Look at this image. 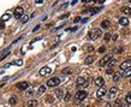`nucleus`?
Listing matches in <instances>:
<instances>
[{
	"mask_svg": "<svg viewBox=\"0 0 131 107\" xmlns=\"http://www.w3.org/2000/svg\"><path fill=\"white\" fill-rule=\"evenodd\" d=\"M13 64H15V65H17V66H22V65H23V61H22V60H16Z\"/></svg>",
	"mask_w": 131,
	"mask_h": 107,
	"instance_id": "30",
	"label": "nucleus"
},
{
	"mask_svg": "<svg viewBox=\"0 0 131 107\" xmlns=\"http://www.w3.org/2000/svg\"><path fill=\"white\" fill-rule=\"evenodd\" d=\"M81 21V17H77V18H75V23H77V22H79Z\"/></svg>",
	"mask_w": 131,
	"mask_h": 107,
	"instance_id": "41",
	"label": "nucleus"
},
{
	"mask_svg": "<svg viewBox=\"0 0 131 107\" xmlns=\"http://www.w3.org/2000/svg\"><path fill=\"white\" fill-rule=\"evenodd\" d=\"M125 101H126V103L131 105V91H129V93L126 94V96H125Z\"/></svg>",
	"mask_w": 131,
	"mask_h": 107,
	"instance_id": "23",
	"label": "nucleus"
},
{
	"mask_svg": "<svg viewBox=\"0 0 131 107\" xmlns=\"http://www.w3.org/2000/svg\"><path fill=\"white\" fill-rule=\"evenodd\" d=\"M45 91H46V87H45V85H40L39 89H37V94H39V95H42Z\"/></svg>",
	"mask_w": 131,
	"mask_h": 107,
	"instance_id": "19",
	"label": "nucleus"
},
{
	"mask_svg": "<svg viewBox=\"0 0 131 107\" xmlns=\"http://www.w3.org/2000/svg\"><path fill=\"white\" fill-rule=\"evenodd\" d=\"M130 4H131V0H130Z\"/></svg>",
	"mask_w": 131,
	"mask_h": 107,
	"instance_id": "47",
	"label": "nucleus"
},
{
	"mask_svg": "<svg viewBox=\"0 0 131 107\" xmlns=\"http://www.w3.org/2000/svg\"><path fill=\"white\" fill-rule=\"evenodd\" d=\"M40 28H41V25H36V27L33 29V33H36L37 30H40Z\"/></svg>",
	"mask_w": 131,
	"mask_h": 107,
	"instance_id": "34",
	"label": "nucleus"
},
{
	"mask_svg": "<svg viewBox=\"0 0 131 107\" xmlns=\"http://www.w3.org/2000/svg\"><path fill=\"white\" fill-rule=\"evenodd\" d=\"M109 25H111V23H109L108 19H105V21H102V23H101V28H102V29H108Z\"/></svg>",
	"mask_w": 131,
	"mask_h": 107,
	"instance_id": "16",
	"label": "nucleus"
},
{
	"mask_svg": "<svg viewBox=\"0 0 131 107\" xmlns=\"http://www.w3.org/2000/svg\"><path fill=\"white\" fill-rule=\"evenodd\" d=\"M5 28V22H1L0 23V29H4Z\"/></svg>",
	"mask_w": 131,
	"mask_h": 107,
	"instance_id": "38",
	"label": "nucleus"
},
{
	"mask_svg": "<svg viewBox=\"0 0 131 107\" xmlns=\"http://www.w3.org/2000/svg\"><path fill=\"white\" fill-rule=\"evenodd\" d=\"M117 39H118V34H113L112 35V40L113 41H117Z\"/></svg>",
	"mask_w": 131,
	"mask_h": 107,
	"instance_id": "35",
	"label": "nucleus"
},
{
	"mask_svg": "<svg viewBox=\"0 0 131 107\" xmlns=\"http://www.w3.org/2000/svg\"><path fill=\"white\" fill-rule=\"evenodd\" d=\"M15 17L16 18H18V19H21L22 18V16L24 15V10H23V7L22 6H18V7H16V10H15Z\"/></svg>",
	"mask_w": 131,
	"mask_h": 107,
	"instance_id": "6",
	"label": "nucleus"
},
{
	"mask_svg": "<svg viewBox=\"0 0 131 107\" xmlns=\"http://www.w3.org/2000/svg\"><path fill=\"white\" fill-rule=\"evenodd\" d=\"M123 77H124V78L131 77V69H129V70H125V71H124V73H123Z\"/></svg>",
	"mask_w": 131,
	"mask_h": 107,
	"instance_id": "22",
	"label": "nucleus"
},
{
	"mask_svg": "<svg viewBox=\"0 0 131 107\" xmlns=\"http://www.w3.org/2000/svg\"><path fill=\"white\" fill-rule=\"evenodd\" d=\"M131 69V59H127V60H124L121 64H120V70H129Z\"/></svg>",
	"mask_w": 131,
	"mask_h": 107,
	"instance_id": "7",
	"label": "nucleus"
},
{
	"mask_svg": "<svg viewBox=\"0 0 131 107\" xmlns=\"http://www.w3.org/2000/svg\"><path fill=\"white\" fill-rule=\"evenodd\" d=\"M76 83H77V87H78V88H87V87L89 85L88 81H87L84 77H78L77 81H76Z\"/></svg>",
	"mask_w": 131,
	"mask_h": 107,
	"instance_id": "4",
	"label": "nucleus"
},
{
	"mask_svg": "<svg viewBox=\"0 0 131 107\" xmlns=\"http://www.w3.org/2000/svg\"><path fill=\"white\" fill-rule=\"evenodd\" d=\"M105 1V0H96V3H99V4H102Z\"/></svg>",
	"mask_w": 131,
	"mask_h": 107,
	"instance_id": "44",
	"label": "nucleus"
},
{
	"mask_svg": "<svg viewBox=\"0 0 131 107\" xmlns=\"http://www.w3.org/2000/svg\"><path fill=\"white\" fill-rule=\"evenodd\" d=\"M77 4V0H72V3H71V5H76Z\"/></svg>",
	"mask_w": 131,
	"mask_h": 107,
	"instance_id": "43",
	"label": "nucleus"
},
{
	"mask_svg": "<svg viewBox=\"0 0 131 107\" xmlns=\"http://www.w3.org/2000/svg\"><path fill=\"white\" fill-rule=\"evenodd\" d=\"M115 64H117V59H111V60L108 61V64H107V65H108L109 67H112V66H114Z\"/></svg>",
	"mask_w": 131,
	"mask_h": 107,
	"instance_id": "25",
	"label": "nucleus"
},
{
	"mask_svg": "<svg viewBox=\"0 0 131 107\" xmlns=\"http://www.w3.org/2000/svg\"><path fill=\"white\" fill-rule=\"evenodd\" d=\"M35 3H36V4H42L43 0H35Z\"/></svg>",
	"mask_w": 131,
	"mask_h": 107,
	"instance_id": "40",
	"label": "nucleus"
},
{
	"mask_svg": "<svg viewBox=\"0 0 131 107\" xmlns=\"http://www.w3.org/2000/svg\"><path fill=\"white\" fill-rule=\"evenodd\" d=\"M101 35H102L101 29H93V30L89 33V39H90V40H97Z\"/></svg>",
	"mask_w": 131,
	"mask_h": 107,
	"instance_id": "1",
	"label": "nucleus"
},
{
	"mask_svg": "<svg viewBox=\"0 0 131 107\" xmlns=\"http://www.w3.org/2000/svg\"><path fill=\"white\" fill-rule=\"evenodd\" d=\"M94 60H95V58H94L93 55H89V57H87V58H85L84 63H85L87 65H90V64H91V63H93Z\"/></svg>",
	"mask_w": 131,
	"mask_h": 107,
	"instance_id": "18",
	"label": "nucleus"
},
{
	"mask_svg": "<svg viewBox=\"0 0 131 107\" xmlns=\"http://www.w3.org/2000/svg\"><path fill=\"white\" fill-rule=\"evenodd\" d=\"M69 16H70V13H65V15L60 16V17H59V19H65V18H67Z\"/></svg>",
	"mask_w": 131,
	"mask_h": 107,
	"instance_id": "33",
	"label": "nucleus"
},
{
	"mask_svg": "<svg viewBox=\"0 0 131 107\" xmlns=\"http://www.w3.org/2000/svg\"><path fill=\"white\" fill-rule=\"evenodd\" d=\"M106 107H111V105H109V103H107V105H106Z\"/></svg>",
	"mask_w": 131,
	"mask_h": 107,
	"instance_id": "45",
	"label": "nucleus"
},
{
	"mask_svg": "<svg viewBox=\"0 0 131 107\" xmlns=\"http://www.w3.org/2000/svg\"><path fill=\"white\" fill-rule=\"evenodd\" d=\"M120 107H130V105L129 103H125V105H121Z\"/></svg>",
	"mask_w": 131,
	"mask_h": 107,
	"instance_id": "42",
	"label": "nucleus"
},
{
	"mask_svg": "<svg viewBox=\"0 0 131 107\" xmlns=\"http://www.w3.org/2000/svg\"><path fill=\"white\" fill-rule=\"evenodd\" d=\"M112 59V55L111 54H106L102 59H100V61H99V65L100 66H105V65H107L108 64V61Z\"/></svg>",
	"mask_w": 131,
	"mask_h": 107,
	"instance_id": "5",
	"label": "nucleus"
},
{
	"mask_svg": "<svg viewBox=\"0 0 131 107\" xmlns=\"http://www.w3.org/2000/svg\"><path fill=\"white\" fill-rule=\"evenodd\" d=\"M105 51H106V48H105V47H101V48H99V53H105Z\"/></svg>",
	"mask_w": 131,
	"mask_h": 107,
	"instance_id": "36",
	"label": "nucleus"
},
{
	"mask_svg": "<svg viewBox=\"0 0 131 107\" xmlns=\"http://www.w3.org/2000/svg\"><path fill=\"white\" fill-rule=\"evenodd\" d=\"M109 39H112L111 34H109V33H106V34H105V41H108Z\"/></svg>",
	"mask_w": 131,
	"mask_h": 107,
	"instance_id": "29",
	"label": "nucleus"
},
{
	"mask_svg": "<svg viewBox=\"0 0 131 107\" xmlns=\"http://www.w3.org/2000/svg\"><path fill=\"white\" fill-rule=\"evenodd\" d=\"M28 21H29V16H28V15H23L22 18H21V22H22V23H27Z\"/></svg>",
	"mask_w": 131,
	"mask_h": 107,
	"instance_id": "24",
	"label": "nucleus"
},
{
	"mask_svg": "<svg viewBox=\"0 0 131 107\" xmlns=\"http://www.w3.org/2000/svg\"><path fill=\"white\" fill-rule=\"evenodd\" d=\"M88 1V0H82V3H87Z\"/></svg>",
	"mask_w": 131,
	"mask_h": 107,
	"instance_id": "46",
	"label": "nucleus"
},
{
	"mask_svg": "<svg viewBox=\"0 0 131 107\" xmlns=\"http://www.w3.org/2000/svg\"><path fill=\"white\" fill-rule=\"evenodd\" d=\"M27 106H28V107H36V106H37V101L34 100V99H33V100H29V101L27 102Z\"/></svg>",
	"mask_w": 131,
	"mask_h": 107,
	"instance_id": "17",
	"label": "nucleus"
},
{
	"mask_svg": "<svg viewBox=\"0 0 131 107\" xmlns=\"http://www.w3.org/2000/svg\"><path fill=\"white\" fill-rule=\"evenodd\" d=\"M121 12H123L124 15L129 16V15H131V7H129V6H123V7H121Z\"/></svg>",
	"mask_w": 131,
	"mask_h": 107,
	"instance_id": "14",
	"label": "nucleus"
},
{
	"mask_svg": "<svg viewBox=\"0 0 131 107\" xmlns=\"http://www.w3.org/2000/svg\"><path fill=\"white\" fill-rule=\"evenodd\" d=\"M54 93H55V96H57L58 99H61V97H63V90H61V89H55Z\"/></svg>",
	"mask_w": 131,
	"mask_h": 107,
	"instance_id": "20",
	"label": "nucleus"
},
{
	"mask_svg": "<svg viewBox=\"0 0 131 107\" xmlns=\"http://www.w3.org/2000/svg\"><path fill=\"white\" fill-rule=\"evenodd\" d=\"M130 83H131V82H130Z\"/></svg>",
	"mask_w": 131,
	"mask_h": 107,
	"instance_id": "48",
	"label": "nucleus"
},
{
	"mask_svg": "<svg viewBox=\"0 0 131 107\" xmlns=\"http://www.w3.org/2000/svg\"><path fill=\"white\" fill-rule=\"evenodd\" d=\"M64 100H65L66 102H69V101L71 100V94H70V93H66V95H65V97H64Z\"/></svg>",
	"mask_w": 131,
	"mask_h": 107,
	"instance_id": "28",
	"label": "nucleus"
},
{
	"mask_svg": "<svg viewBox=\"0 0 131 107\" xmlns=\"http://www.w3.org/2000/svg\"><path fill=\"white\" fill-rule=\"evenodd\" d=\"M61 73H63V75H71V73H72V70H71L70 67H65V69L61 71Z\"/></svg>",
	"mask_w": 131,
	"mask_h": 107,
	"instance_id": "21",
	"label": "nucleus"
},
{
	"mask_svg": "<svg viewBox=\"0 0 131 107\" xmlns=\"http://www.w3.org/2000/svg\"><path fill=\"white\" fill-rule=\"evenodd\" d=\"M121 77H123V73H120V72H114V73H113V81H114V82L120 81Z\"/></svg>",
	"mask_w": 131,
	"mask_h": 107,
	"instance_id": "15",
	"label": "nucleus"
},
{
	"mask_svg": "<svg viewBox=\"0 0 131 107\" xmlns=\"http://www.w3.org/2000/svg\"><path fill=\"white\" fill-rule=\"evenodd\" d=\"M106 73H107V75H112V73H113V69H112V67H108V69L106 70Z\"/></svg>",
	"mask_w": 131,
	"mask_h": 107,
	"instance_id": "31",
	"label": "nucleus"
},
{
	"mask_svg": "<svg viewBox=\"0 0 131 107\" xmlns=\"http://www.w3.org/2000/svg\"><path fill=\"white\" fill-rule=\"evenodd\" d=\"M28 87H29V84H28L27 82H21V83H17V88H18V89H21V90H25V89H28Z\"/></svg>",
	"mask_w": 131,
	"mask_h": 107,
	"instance_id": "13",
	"label": "nucleus"
},
{
	"mask_svg": "<svg viewBox=\"0 0 131 107\" xmlns=\"http://www.w3.org/2000/svg\"><path fill=\"white\" fill-rule=\"evenodd\" d=\"M117 94H118V88H117V87H112V88L109 89V91H108V96H109V99L115 97Z\"/></svg>",
	"mask_w": 131,
	"mask_h": 107,
	"instance_id": "9",
	"label": "nucleus"
},
{
	"mask_svg": "<svg viewBox=\"0 0 131 107\" xmlns=\"http://www.w3.org/2000/svg\"><path fill=\"white\" fill-rule=\"evenodd\" d=\"M87 96H88V93H87L85 90H78V91L76 93V101H77V102H81V101H83Z\"/></svg>",
	"mask_w": 131,
	"mask_h": 107,
	"instance_id": "3",
	"label": "nucleus"
},
{
	"mask_svg": "<svg viewBox=\"0 0 131 107\" xmlns=\"http://www.w3.org/2000/svg\"><path fill=\"white\" fill-rule=\"evenodd\" d=\"M95 84H96L97 87L102 88V87H103V84H105L103 78H102V77H97V78H95Z\"/></svg>",
	"mask_w": 131,
	"mask_h": 107,
	"instance_id": "12",
	"label": "nucleus"
},
{
	"mask_svg": "<svg viewBox=\"0 0 131 107\" xmlns=\"http://www.w3.org/2000/svg\"><path fill=\"white\" fill-rule=\"evenodd\" d=\"M106 93H107V90L102 87V88H100V89L96 91V97H97V99H101V97H103V96L106 95Z\"/></svg>",
	"mask_w": 131,
	"mask_h": 107,
	"instance_id": "10",
	"label": "nucleus"
},
{
	"mask_svg": "<svg viewBox=\"0 0 131 107\" xmlns=\"http://www.w3.org/2000/svg\"><path fill=\"white\" fill-rule=\"evenodd\" d=\"M10 17H11V16H10L9 13H5V15L3 16V18H1V22H6V21H9Z\"/></svg>",
	"mask_w": 131,
	"mask_h": 107,
	"instance_id": "27",
	"label": "nucleus"
},
{
	"mask_svg": "<svg viewBox=\"0 0 131 107\" xmlns=\"http://www.w3.org/2000/svg\"><path fill=\"white\" fill-rule=\"evenodd\" d=\"M59 84H60L59 77H52V78H49L47 81V87H49V88H54V87H57Z\"/></svg>",
	"mask_w": 131,
	"mask_h": 107,
	"instance_id": "2",
	"label": "nucleus"
},
{
	"mask_svg": "<svg viewBox=\"0 0 131 107\" xmlns=\"http://www.w3.org/2000/svg\"><path fill=\"white\" fill-rule=\"evenodd\" d=\"M51 72H52V70H51V67H48V66H43V67L40 69V71H39L40 76H46V75H48V73H51Z\"/></svg>",
	"mask_w": 131,
	"mask_h": 107,
	"instance_id": "8",
	"label": "nucleus"
},
{
	"mask_svg": "<svg viewBox=\"0 0 131 107\" xmlns=\"http://www.w3.org/2000/svg\"><path fill=\"white\" fill-rule=\"evenodd\" d=\"M119 24L121 27H126V25H129V19L126 17H120L119 18Z\"/></svg>",
	"mask_w": 131,
	"mask_h": 107,
	"instance_id": "11",
	"label": "nucleus"
},
{
	"mask_svg": "<svg viewBox=\"0 0 131 107\" xmlns=\"http://www.w3.org/2000/svg\"><path fill=\"white\" fill-rule=\"evenodd\" d=\"M27 95H28V96H31V95H34V91H33V89H28V90H27Z\"/></svg>",
	"mask_w": 131,
	"mask_h": 107,
	"instance_id": "32",
	"label": "nucleus"
},
{
	"mask_svg": "<svg viewBox=\"0 0 131 107\" xmlns=\"http://www.w3.org/2000/svg\"><path fill=\"white\" fill-rule=\"evenodd\" d=\"M120 106H121L120 100H117V101H115V107H120Z\"/></svg>",
	"mask_w": 131,
	"mask_h": 107,
	"instance_id": "37",
	"label": "nucleus"
},
{
	"mask_svg": "<svg viewBox=\"0 0 131 107\" xmlns=\"http://www.w3.org/2000/svg\"><path fill=\"white\" fill-rule=\"evenodd\" d=\"M39 40H41V36H40V37H36V39H34V40L31 41V43H34V42H36V41H39Z\"/></svg>",
	"mask_w": 131,
	"mask_h": 107,
	"instance_id": "39",
	"label": "nucleus"
},
{
	"mask_svg": "<svg viewBox=\"0 0 131 107\" xmlns=\"http://www.w3.org/2000/svg\"><path fill=\"white\" fill-rule=\"evenodd\" d=\"M9 102H10L11 105H15V103L17 102V97H16L15 95H13V96H11V97H10V100H9Z\"/></svg>",
	"mask_w": 131,
	"mask_h": 107,
	"instance_id": "26",
	"label": "nucleus"
}]
</instances>
